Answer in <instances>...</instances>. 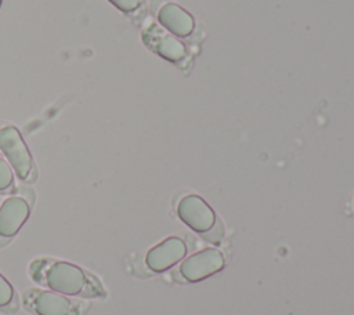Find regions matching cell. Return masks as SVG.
I'll return each instance as SVG.
<instances>
[{"mask_svg":"<svg viewBox=\"0 0 354 315\" xmlns=\"http://www.w3.org/2000/svg\"><path fill=\"white\" fill-rule=\"evenodd\" d=\"M158 21L169 32L177 36H187L194 29V18L174 3H167L158 11Z\"/></svg>","mask_w":354,"mask_h":315,"instance_id":"cell-9","label":"cell"},{"mask_svg":"<svg viewBox=\"0 0 354 315\" xmlns=\"http://www.w3.org/2000/svg\"><path fill=\"white\" fill-rule=\"evenodd\" d=\"M29 274L37 283L65 296H98L101 292L82 267L65 260L39 258L30 264Z\"/></svg>","mask_w":354,"mask_h":315,"instance_id":"cell-1","label":"cell"},{"mask_svg":"<svg viewBox=\"0 0 354 315\" xmlns=\"http://www.w3.org/2000/svg\"><path fill=\"white\" fill-rule=\"evenodd\" d=\"M15 185V173L6 158L0 156V195L10 193Z\"/></svg>","mask_w":354,"mask_h":315,"instance_id":"cell-10","label":"cell"},{"mask_svg":"<svg viewBox=\"0 0 354 315\" xmlns=\"http://www.w3.org/2000/svg\"><path fill=\"white\" fill-rule=\"evenodd\" d=\"M177 214L180 220L192 231L205 236L217 222L212 207L198 195H187L177 204Z\"/></svg>","mask_w":354,"mask_h":315,"instance_id":"cell-3","label":"cell"},{"mask_svg":"<svg viewBox=\"0 0 354 315\" xmlns=\"http://www.w3.org/2000/svg\"><path fill=\"white\" fill-rule=\"evenodd\" d=\"M187 246L181 238L169 236L148 250L145 262L153 272H163L184 258Z\"/></svg>","mask_w":354,"mask_h":315,"instance_id":"cell-7","label":"cell"},{"mask_svg":"<svg viewBox=\"0 0 354 315\" xmlns=\"http://www.w3.org/2000/svg\"><path fill=\"white\" fill-rule=\"evenodd\" d=\"M0 151L21 181L29 182L35 178L32 153L21 131L15 126L6 124L0 127Z\"/></svg>","mask_w":354,"mask_h":315,"instance_id":"cell-2","label":"cell"},{"mask_svg":"<svg viewBox=\"0 0 354 315\" xmlns=\"http://www.w3.org/2000/svg\"><path fill=\"white\" fill-rule=\"evenodd\" d=\"M144 44L158 54L159 57L177 62L185 55V48L180 40H177L171 33L162 29L159 25H149L142 30Z\"/></svg>","mask_w":354,"mask_h":315,"instance_id":"cell-8","label":"cell"},{"mask_svg":"<svg viewBox=\"0 0 354 315\" xmlns=\"http://www.w3.org/2000/svg\"><path fill=\"white\" fill-rule=\"evenodd\" d=\"M0 3H1V0H0Z\"/></svg>","mask_w":354,"mask_h":315,"instance_id":"cell-13","label":"cell"},{"mask_svg":"<svg viewBox=\"0 0 354 315\" xmlns=\"http://www.w3.org/2000/svg\"><path fill=\"white\" fill-rule=\"evenodd\" d=\"M108 1L112 3L118 10L123 12H133L141 4V0H108Z\"/></svg>","mask_w":354,"mask_h":315,"instance_id":"cell-12","label":"cell"},{"mask_svg":"<svg viewBox=\"0 0 354 315\" xmlns=\"http://www.w3.org/2000/svg\"><path fill=\"white\" fill-rule=\"evenodd\" d=\"M25 307L36 315H71L73 303L68 296L50 289H30L24 296Z\"/></svg>","mask_w":354,"mask_h":315,"instance_id":"cell-4","label":"cell"},{"mask_svg":"<svg viewBox=\"0 0 354 315\" xmlns=\"http://www.w3.org/2000/svg\"><path fill=\"white\" fill-rule=\"evenodd\" d=\"M223 267L224 257L221 251L216 247H209L184 260L180 265V272L188 282H199L221 271Z\"/></svg>","mask_w":354,"mask_h":315,"instance_id":"cell-5","label":"cell"},{"mask_svg":"<svg viewBox=\"0 0 354 315\" xmlns=\"http://www.w3.org/2000/svg\"><path fill=\"white\" fill-rule=\"evenodd\" d=\"M15 300V290L8 279L0 274V309L7 308Z\"/></svg>","mask_w":354,"mask_h":315,"instance_id":"cell-11","label":"cell"},{"mask_svg":"<svg viewBox=\"0 0 354 315\" xmlns=\"http://www.w3.org/2000/svg\"><path fill=\"white\" fill-rule=\"evenodd\" d=\"M30 216V203L19 195L7 198L0 206V238H14Z\"/></svg>","mask_w":354,"mask_h":315,"instance_id":"cell-6","label":"cell"}]
</instances>
